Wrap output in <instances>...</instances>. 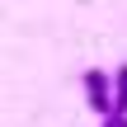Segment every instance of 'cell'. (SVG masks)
I'll use <instances>...</instances> for the list:
<instances>
[{"instance_id": "obj_1", "label": "cell", "mask_w": 127, "mask_h": 127, "mask_svg": "<svg viewBox=\"0 0 127 127\" xmlns=\"http://www.w3.org/2000/svg\"><path fill=\"white\" fill-rule=\"evenodd\" d=\"M85 99H90V108L99 113V118H113V71H85Z\"/></svg>"}, {"instance_id": "obj_2", "label": "cell", "mask_w": 127, "mask_h": 127, "mask_svg": "<svg viewBox=\"0 0 127 127\" xmlns=\"http://www.w3.org/2000/svg\"><path fill=\"white\" fill-rule=\"evenodd\" d=\"M113 118H127V61L113 71Z\"/></svg>"}, {"instance_id": "obj_3", "label": "cell", "mask_w": 127, "mask_h": 127, "mask_svg": "<svg viewBox=\"0 0 127 127\" xmlns=\"http://www.w3.org/2000/svg\"><path fill=\"white\" fill-rule=\"evenodd\" d=\"M104 127H118V118H104Z\"/></svg>"}, {"instance_id": "obj_4", "label": "cell", "mask_w": 127, "mask_h": 127, "mask_svg": "<svg viewBox=\"0 0 127 127\" xmlns=\"http://www.w3.org/2000/svg\"><path fill=\"white\" fill-rule=\"evenodd\" d=\"M118 127H127V118H118Z\"/></svg>"}]
</instances>
